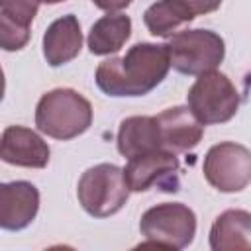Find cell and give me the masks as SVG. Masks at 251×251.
I'll use <instances>...</instances> for the list:
<instances>
[{"mask_svg": "<svg viewBox=\"0 0 251 251\" xmlns=\"http://www.w3.org/2000/svg\"><path fill=\"white\" fill-rule=\"evenodd\" d=\"M169 69L167 45L141 41L131 45L126 55L102 61L94 80L106 96H145L165 80Z\"/></svg>", "mask_w": 251, "mask_h": 251, "instance_id": "cell-1", "label": "cell"}, {"mask_svg": "<svg viewBox=\"0 0 251 251\" xmlns=\"http://www.w3.org/2000/svg\"><path fill=\"white\" fill-rule=\"evenodd\" d=\"M35 126L53 139H75L92 126V104L75 88H53L35 106Z\"/></svg>", "mask_w": 251, "mask_h": 251, "instance_id": "cell-2", "label": "cell"}, {"mask_svg": "<svg viewBox=\"0 0 251 251\" xmlns=\"http://www.w3.org/2000/svg\"><path fill=\"white\" fill-rule=\"evenodd\" d=\"M76 198L82 210L92 218L114 216L129 198L124 169L114 163H98L86 169L78 178Z\"/></svg>", "mask_w": 251, "mask_h": 251, "instance_id": "cell-3", "label": "cell"}, {"mask_svg": "<svg viewBox=\"0 0 251 251\" xmlns=\"http://www.w3.org/2000/svg\"><path fill=\"white\" fill-rule=\"evenodd\" d=\"M169 63L175 71L188 76L214 71L226 57V43L212 29H182L169 37Z\"/></svg>", "mask_w": 251, "mask_h": 251, "instance_id": "cell-4", "label": "cell"}, {"mask_svg": "<svg viewBox=\"0 0 251 251\" xmlns=\"http://www.w3.org/2000/svg\"><path fill=\"white\" fill-rule=\"evenodd\" d=\"M188 110L202 126L229 122L241 104V96L227 75L220 71H208L198 75L186 94Z\"/></svg>", "mask_w": 251, "mask_h": 251, "instance_id": "cell-5", "label": "cell"}, {"mask_svg": "<svg viewBox=\"0 0 251 251\" xmlns=\"http://www.w3.org/2000/svg\"><path fill=\"white\" fill-rule=\"evenodd\" d=\"M143 245L184 249L196 235V214L182 202H163L143 212L139 220Z\"/></svg>", "mask_w": 251, "mask_h": 251, "instance_id": "cell-6", "label": "cell"}, {"mask_svg": "<svg viewBox=\"0 0 251 251\" xmlns=\"http://www.w3.org/2000/svg\"><path fill=\"white\" fill-rule=\"evenodd\" d=\"M204 178L220 192L233 194L247 188L251 180V151L235 141H222L204 157Z\"/></svg>", "mask_w": 251, "mask_h": 251, "instance_id": "cell-7", "label": "cell"}, {"mask_svg": "<svg viewBox=\"0 0 251 251\" xmlns=\"http://www.w3.org/2000/svg\"><path fill=\"white\" fill-rule=\"evenodd\" d=\"M180 163L176 153L167 149H153L127 159L124 167V178L129 192H145L159 188L163 192L180 190Z\"/></svg>", "mask_w": 251, "mask_h": 251, "instance_id": "cell-8", "label": "cell"}, {"mask_svg": "<svg viewBox=\"0 0 251 251\" xmlns=\"http://www.w3.org/2000/svg\"><path fill=\"white\" fill-rule=\"evenodd\" d=\"M51 157L47 141L25 126H8L0 137V159L14 167L45 169Z\"/></svg>", "mask_w": 251, "mask_h": 251, "instance_id": "cell-9", "label": "cell"}, {"mask_svg": "<svg viewBox=\"0 0 251 251\" xmlns=\"http://www.w3.org/2000/svg\"><path fill=\"white\" fill-rule=\"evenodd\" d=\"M39 212V190L29 180L0 182V227L25 229Z\"/></svg>", "mask_w": 251, "mask_h": 251, "instance_id": "cell-10", "label": "cell"}, {"mask_svg": "<svg viewBox=\"0 0 251 251\" xmlns=\"http://www.w3.org/2000/svg\"><path fill=\"white\" fill-rule=\"evenodd\" d=\"M161 147L173 153L192 151L204 135V126L188 110V106H171L155 116Z\"/></svg>", "mask_w": 251, "mask_h": 251, "instance_id": "cell-11", "label": "cell"}, {"mask_svg": "<svg viewBox=\"0 0 251 251\" xmlns=\"http://www.w3.org/2000/svg\"><path fill=\"white\" fill-rule=\"evenodd\" d=\"M82 49V31L78 18L67 14L57 18L43 33V57L51 67H61L78 57Z\"/></svg>", "mask_w": 251, "mask_h": 251, "instance_id": "cell-12", "label": "cell"}, {"mask_svg": "<svg viewBox=\"0 0 251 251\" xmlns=\"http://www.w3.org/2000/svg\"><path fill=\"white\" fill-rule=\"evenodd\" d=\"M212 251H247L251 249V214L247 210H226L210 227Z\"/></svg>", "mask_w": 251, "mask_h": 251, "instance_id": "cell-13", "label": "cell"}, {"mask_svg": "<svg viewBox=\"0 0 251 251\" xmlns=\"http://www.w3.org/2000/svg\"><path fill=\"white\" fill-rule=\"evenodd\" d=\"M116 145L120 155L126 159L153 149H163L155 116H129L122 120L116 135Z\"/></svg>", "mask_w": 251, "mask_h": 251, "instance_id": "cell-14", "label": "cell"}, {"mask_svg": "<svg viewBox=\"0 0 251 251\" xmlns=\"http://www.w3.org/2000/svg\"><path fill=\"white\" fill-rule=\"evenodd\" d=\"M131 35V20L122 12H108L96 20L88 31L86 43L92 55H110L120 51Z\"/></svg>", "mask_w": 251, "mask_h": 251, "instance_id": "cell-15", "label": "cell"}, {"mask_svg": "<svg viewBox=\"0 0 251 251\" xmlns=\"http://www.w3.org/2000/svg\"><path fill=\"white\" fill-rule=\"evenodd\" d=\"M192 20L176 0H157L143 12V24L155 37H171L182 31Z\"/></svg>", "mask_w": 251, "mask_h": 251, "instance_id": "cell-16", "label": "cell"}, {"mask_svg": "<svg viewBox=\"0 0 251 251\" xmlns=\"http://www.w3.org/2000/svg\"><path fill=\"white\" fill-rule=\"evenodd\" d=\"M31 37L29 25L16 22L14 18L0 12V49L4 51H20L27 45Z\"/></svg>", "mask_w": 251, "mask_h": 251, "instance_id": "cell-17", "label": "cell"}, {"mask_svg": "<svg viewBox=\"0 0 251 251\" xmlns=\"http://www.w3.org/2000/svg\"><path fill=\"white\" fill-rule=\"evenodd\" d=\"M39 4V0H0V12L24 25H29L37 16Z\"/></svg>", "mask_w": 251, "mask_h": 251, "instance_id": "cell-18", "label": "cell"}, {"mask_svg": "<svg viewBox=\"0 0 251 251\" xmlns=\"http://www.w3.org/2000/svg\"><path fill=\"white\" fill-rule=\"evenodd\" d=\"M192 18L216 12L222 6V0H176Z\"/></svg>", "mask_w": 251, "mask_h": 251, "instance_id": "cell-19", "label": "cell"}, {"mask_svg": "<svg viewBox=\"0 0 251 251\" xmlns=\"http://www.w3.org/2000/svg\"><path fill=\"white\" fill-rule=\"evenodd\" d=\"M133 0H92V4L104 12H120L124 8H127Z\"/></svg>", "mask_w": 251, "mask_h": 251, "instance_id": "cell-20", "label": "cell"}, {"mask_svg": "<svg viewBox=\"0 0 251 251\" xmlns=\"http://www.w3.org/2000/svg\"><path fill=\"white\" fill-rule=\"evenodd\" d=\"M4 90H6V78H4V71H2V67H0V102H2V98H4Z\"/></svg>", "mask_w": 251, "mask_h": 251, "instance_id": "cell-21", "label": "cell"}, {"mask_svg": "<svg viewBox=\"0 0 251 251\" xmlns=\"http://www.w3.org/2000/svg\"><path fill=\"white\" fill-rule=\"evenodd\" d=\"M39 2H43V4H61L65 0H39Z\"/></svg>", "mask_w": 251, "mask_h": 251, "instance_id": "cell-22", "label": "cell"}]
</instances>
